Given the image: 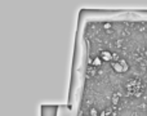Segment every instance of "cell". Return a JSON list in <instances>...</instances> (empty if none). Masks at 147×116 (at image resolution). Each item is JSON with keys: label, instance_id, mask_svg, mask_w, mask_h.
I'll list each match as a JSON object with an SVG mask.
<instances>
[{"label": "cell", "instance_id": "1", "mask_svg": "<svg viewBox=\"0 0 147 116\" xmlns=\"http://www.w3.org/2000/svg\"><path fill=\"white\" fill-rule=\"evenodd\" d=\"M141 86H142V83H141L140 79H132V80H129L127 83V85H125L128 96H134L136 97L138 93H142Z\"/></svg>", "mask_w": 147, "mask_h": 116}, {"label": "cell", "instance_id": "2", "mask_svg": "<svg viewBox=\"0 0 147 116\" xmlns=\"http://www.w3.org/2000/svg\"><path fill=\"white\" fill-rule=\"evenodd\" d=\"M114 53L110 51H102L101 53H99V57H101V59L103 61V62H111V61H114Z\"/></svg>", "mask_w": 147, "mask_h": 116}, {"label": "cell", "instance_id": "3", "mask_svg": "<svg viewBox=\"0 0 147 116\" xmlns=\"http://www.w3.org/2000/svg\"><path fill=\"white\" fill-rule=\"evenodd\" d=\"M111 67H112V70H114L115 72H117V74H125L124 67L120 65V62H114L111 65Z\"/></svg>", "mask_w": 147, "mask_h": 116}, {"label": "cell", "instance_id": "4", "mask_svg": "<svg viewBox=\"0 0 147 116\" xmlns=\"http://www.w3.org/2000/svg\"><path fill=\"white\" fill-rule=\"evenodd\" d=\"M102 63H103V61L101 59V57H99V56H97L93 59V65H92V66H93V67H101Z\"/></svg>", "mask_w": 147, "mask_h": 116}, {"label": "cell", "instance_id": "5", "mask_svg": "<svg viewBox=\"0 0 147 116\" xmlns=\"http://www.w3.org/2000/svg\"><path fill=\"white\" fill-rule=\"evenodd\" d=\"M119 62H120V65H121L123 67H124L125 72H128V71H129V68H130V66H129V63H128V61L125 59V58H121V59H120Z\"/></svg>", "mask_w": 147, "mask_h": 116}, {"label": "cell", "instance_id": "6", "mask_svg": "<svg viewBox=\"0 0 147 116\" xmlns=\"http://www.w3.org/2000/svg\"><path fill=\"white\" fill-rule=\"evenodd\" d=\"M119 101H120V94L119 93H115L114 96H112V98H111L112 105H114V106H116V105L119 103Z\"/></svg>", "mask_w": 147, "mask_h": 116}, {"label": "cell", "instance_id": "7", "mask_svg": "<svg viewBox=\"0 0 147 116\" xmlns=\"http://www.w3.org/2000/svg\"><path fill=\"white\" fill-rule=\"evenodd\" d=\"M89 116H99V111L96 107H90L89 109Z\"/></svg>", "mask_w": 147, "mask_h": 116}, {"label": "cell", "instance_id": "8", "mask_svg": "<svg viewBox=\"0 0 147 116\" xmlns=\"http://www.w3.org/2000/svg\"><path fill=\"white\" fill-rule=\"evenodd\" d=\"M102 27H103V30H110V28H112V23L111 22H105L103 25H102Z\"/></svg>", "mask_w": 147, "mask_h": 116}, {"label": "cell", "instance_id": "9", "mask_svg": "<svg viewBox=\"0 0 147 116\" xmlns=\"http://www.w3.org/2000/svg\"><path fill=\"white\" fill-rule=\"evenodd\" d=\"M99 116H107V115H106V111H105V110H103V111H102V112H99Z\"/></svg>", "mask_w": 147, "mask_h": 116}, {"label": "cell", "instance_id": "10", "mask_svg": "<svg viewBox=\"0 0 147 116\" xmlns=\"http://www.w3.org/2000/svg\"><path fill=\"white\" fill-rule=\"evenodd\" d=\"M143 53L146 54V57H147V49H145V52H143Z\"/></svg>", "mask_w": 147, "mask_h": 116}]
</instances>
